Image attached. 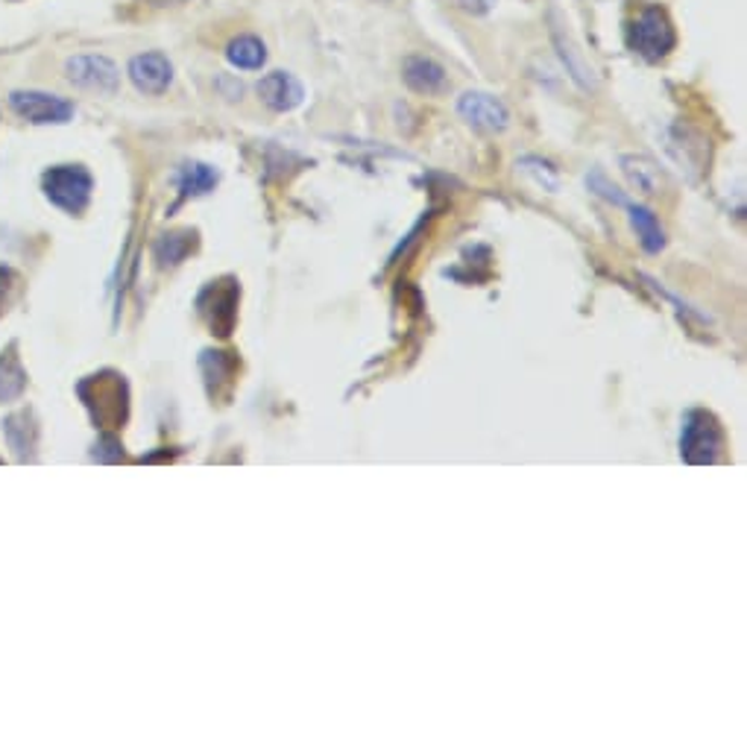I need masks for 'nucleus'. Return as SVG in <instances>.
Wrapping results in <instances>:
<instances>
[{"label":"nucleus","instance_id":"obj_1","mask_svg":"<svg viewBox=\"0 0 747 747\" xmlns=\"http://www.w3.org/2000/svg\"><path fill=\"white\" fill-rule=\"evenodd\" d=\"M674 41L677 36H674L671 18L660 7H645L627 27V45L633 53H639L648 62H660L662 57H669Z\"/></svg>","mask_w":747,"mask_h":747},{"label":"nucleus","instance_id":"obj_2","mask_svg":"<svg viewBox=\"0 0 747 747\" xmlns=\"http://www.w3.org/2000/svg\"><path fill=\"white\" fill-rule=\"evenodd\" d=\"M724 451V432L707 411H689L683 420L681 455L686 463H715Z\"/></svg>","mask_w":747,"mask_h":747},{"label":"nucleus","instance_id":"obj_3","mask_svg":"<svg viewBox=\"0 0 747 747\" xmlns=\"http://www.w3.org/2000/svg\"><path fill=\"white\" fill-rule=\"evenodd\" d=\"M45 191L50 202H57L59 209L79 214L88 206L91 197V176L77 164H59L45 173Z\"/></svg>","mask_w":747,"mask_h":747},{"label":"nucleus","instance_id":"obj_4","mask_svg":"<svg viewBox=\"0 0 747 747\" xmlns=\"http://www.w3.org/2000/svg\"><path fill=\"white\" fill-rule=\"evenodd\" d=\"M10 105L29 124H67L74 117V105L45 91H15Z\"/></svg>","mask_w":747,"mask_h":747},{"label":"nucleus","instance_id":"obj_5","mask_svg":"<svg viewBox=\"0 0 747 747\" xmlns=\"http://www.w3.org/2000/svg\"><path fill=\"white\" fill-rule=\"evenodd\" d=\"M67 79L79 88H91V91H103L112 95L121 86V74L112 59L97 57V53H86V57L67 59Z\"/></svg>","mask_w":747,"mask_h":747},{"label":"nucleus","instance_id":"obj_6","mask_svg":"<svg viewBox=\"0 0 747 747\" xmlns=\"http://www.w3.org/2000/svg\"><path fill=\"white\" fill-rule=\"evenodd\" d=\"M458 112L466 124L481 129V133H501L510 124L508 105L501 103L498 97L484 95V91H466L458 100Z\"/></svg>","mask_w":747,"mask_h":747},{"label":"nucleus","instance_id":"obj_7","mask_svg":"<svg viewBox=\"0 0 747 747\" xmlns=\"http://www.w3.org/2000/svg\"><path fill=\"white\" fill-rule=\"evenodd\" d=\"M129 79L145 95H162L173 79V65L162 53H141L129 62Z\"/></svg>","mask_w":747,"mask_h":747},{"label":"nucleus","instance_id":"obj_8","mask_svg":"<svg viewBox=\"0 0 747 747\" xmlns=\"http://www.w3.org/2000/svg\"><path fill=\"white\" fill-rule=\"evenodd\" d=\"M259 95L261 100L273 109V112H290L302 103V86L294 74H285V71H273L267 77H261L259 83Z\"/></svg>","mask_w":747,"mask_h":747},{"label":"nucleus","instance_id":"obj_9","mask_svg":"<svg viewBox=\"0 0 747 747\" xmlns=\"http://www.w3.org/2000/svg\"><path fill=\"white\" fill-rule=\"evenodd\" d=\"M404 83L416 91V95H440L449 86V77L443 65H437L428 57H408L402 65Z\"/></svg>","mask_w":747,"mask_h":747},{"label":"nucleus","instance_id":"obj_10","mask_svg":"<svg viewBox=\"0 0 747 747\" xmlns=\"http://www.w3.org/2000/svg\"><path fill=\"white\" fill-rule=\"evenodd\" d=\"M226 59H229L235 67H240V71H256V67L264 65L267 48H264V41H259L256 36H238V39L229 41Z\"/></svg>","mask_w":747,"mask_h":747},{"label":"nucleus","instance_id":"obj_11","mask_svg":"<svg viewBox=\"0 0 747 747\" xmlns=\"http://www.w3.org/2000/svg\"><path fill=\"white\" fill-rule=\"evenodd\" d=\"M627 211H631V223L633 229L639 232L643 247L648 249V252H660V249L665 247V232H662L657 214H653L651 209H645V206H627Z\"/></svg>","mask_w":747,"mask_h":747},{"label":"nucleus","instance_id":"obj_12","mask_svg":"<svg viewBox=\"0 0 747 747\" xmlns=\"http://www.w3.org/2000/svg\"><path fill=\"white\" fill-rule=\"evenodd\" d=\"M176 179H179V188H183L185 197H200V194H209L217 185V171L202 162H188L179 167Z\"/></svg>","mask_w":747,"mask_h":747},{"label":"nucleus","instance_id":"obj_13","mask_svg":"<svg viewBox=\"0 0 747 747\" xmlns=\"http://www.w3.org/2000/svg\"><path fill=\"white\" fill-rule=\"evenodd\" d=\"M622 167H624V173H627V179H631L639 191L657 194V188H660V171H657L648 159H633V155H624Z\"/></svg>","mask_w":747,"mask_h":747},{"label":"nucleus","instance_id":"obj_14","mask_svg":"<svg viewBox=\"0 0 747 747\" xmlns=\"http://www.w3.org/2000/svg\"><path fill=\"white\" fill-rule=\"evenodd\" d=\"M555 41H557V48H560V57H563V62L569 65V71H572V77L581 83L584 88H589L593 86V71L584 65V59L577 57L575 53V48H572V41L569 39H563V33H560V27L555 29Z\"/></svg>","mask_w":747,"mask_h":747},{"label":"nucleus","instance_id":"obj_15","mask_svg":"<svg viewBox=\"0 0 747 747\" xmlns=\"http://www.w3.org/2000/svg\"><path fill=\"white\" fill-rule=\"evenodd\" d=\"M24 390V373L15 358H3L0 361V399H12Z\"/></svg>","mask_w":747,"mask_h":747},{"label":"nucleus","instance_id":"obj_16","mask_svg":"<svg viewBox=\"0 0 747 747\" xmlns=\"http://www.w3.org/2000/svg\"><path fill=\"white\" fill-rule=\"evenodd\" d=\"M191 249V240L188 235H164L155 247V256L162 264H179L185 259V252Z\"/></svg>","mask_w":747,"mask_h":747},{"label":"nucleus","instance_id":"obj_17","mask_svg":"<svg viewBox=\"0 0 747 747\" xmlns=\"http://www.w3.org/2000/svg\"><path fill=\"white\" fill-rule=\"evenodd\" d=\"M460 10L472 12V15H481V12H487L489 7H493V0H458Z\"/></svg>","mask_w":747,"mask_h":747}]
</instances>
